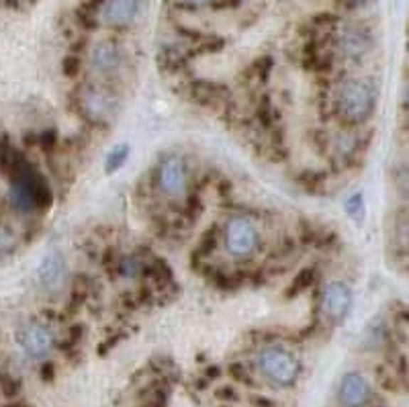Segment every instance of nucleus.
Segmentation results:
<instances>
[{
    "mask_svg": "<svg viewBox=\"0 0 409 407\" xmlns=\"http://www.w3.org/2000/svg\"><path fill=\"white\" fill-rule=\"evenodd\" d=\"M376 109V88L366 78L342 82L336 92V111L346 123H364Z\"/></svg>",
    "mask_w": 409,
    "mask_h": 407,
    "instance_id": "1",
    "label": "nucleus"
},
{
    "mask_svg": "<svg viewBox=\"0 0 409 407\" xmlns=\"http://www.w3.org/2000/svg\"><path fill=\"white\" fill-rule=\"evenodd\" d=\"M51 193L46 179L31 166H15V179L11 184V203L16 211L33 213L48 207Z\"/></svg>",
    "mask_w": 409,
    "mask_h": 407,
    "instance_id": "2",
    "label": "nucleus"
},
{
    "mask_svg": "<svg viewBox=\"0 0 409 407\" xmlns=\"http://www.w3.org/2000/svg\"><path fill=\"white\" fill-rule=\"evenodd\" d=\"M256 366H258L260 375L275 387H291L301 373L299 359L285 346L262 348L256 356Z\"/></svg>",
    "mask_w": 409,
    "mask_h": 407,
    "instance_id": "3",
    "label": "nucleus"
},
{
    "mask_svg": "<svg viewBox=\"0 0 409 407\" xmlns=\"http://www.w3.org/2000/svg\"><path fill=\"white\" fill-rule=\"evenodd\" d=\"M223 244L231 258H235V260L252 258L260 245V229L250 217L235 215L225 223Z\"/></svg>",
    "mask_w": 409,
    "mask_h": 407,
    "instance_id": "4",
    "label": "nucleus"
},
{
    "mask_svg": "<svg viewBox=\"0 0 409 407\" xmlns=\"http://www.w3.org/2000/svg\"><path fill=\"white\" fill-rule=\"evenodd\" d=\"M156 184H158V191L168 199H180L186 193V186H188V168L186 162L172 154L168 158H164L160 166H158V172H156Z\"/></svg>",
    "mask_w": 409,
    "mask_h": 407,
    "instance_id": "5",
    "label": "nucleus"
},
{
    "mask_svg": "<svg viewBox=\"0 0 409 407\" xmlns=\"http://www.w3.org/2000/svg\"><path fill=\"white\" fill-rule=\"evenodd\" d=\"M352 303H354V293H352L350 285H346L342 280L327 282L319 295V311L331 324L342 322L352 310Z\"/></svg>",
    "mask_w": 409,
    "mask_h": 407,
    "instance_id": "6",
    "label": "nucleus"
},
{
    "mask_svg": "<svg viewBox=\"0 0 409 407\" xmlns=\"http://www.w3.org/2000/svg\"><path fill=\"white\" fill-rule=\"evenodd\" d=\"M117 102L119 98L111 88L107 86H88L86 90H82L80 109L86 119L95 121V123H105L109 119H113L117 111Z\"/></svg>",
    "mask_w": 409,
    "mask_h": 407,
    "instance_id": "7",
    "label": "nucleus"
},
{
    "mask_svg": "<svg viewBox=\"0 0 409 407\" xmlns=\"http://www.w3.org/2000/svg\"><path fill=\"white\" fill-rule=\"evenodd\" d=\"M16 342L29 359H46L53 348V334L41 322H29L16 332Z\"/></svg>",
    "mask_w": 409,
    "mask_h": 407,
    "instance_id": "8",
    "label": "nucleus"
},
{
    "mask_svg": "<svg viewBox=\"0 0 409 407\" xmlns=\"http://www.w3.org/2000/svg\"><path fill=\"white\" fill-rule=\"evenodd\" d=\"M336 46L344 58L360 60L373 49V35L362 25H344L336 33Z\"/></svg>",
    "mask_w": 409,
    "mask_h": 407,
    "instance_id": "9",
    "label": "nucleus"
},
{
    "mask_svg": "<svg viewBox=\"0 0 409 407\" xmlns=\"http://www.w3.org/2000/svg\"><path fill=\"white\" fill-rule=\"evenodd\" d=\"M125 62L123 48L115 41H100L90 51V65L100 76H113Z\"/></svg>",
    "mask_w": 409,
    "mask_h": 407,
    "instance_id": "10",
    "label": "nucleus"
},
{
    "mask_svg": "<svg viewBox=\"0 0 409 407\" xmlns=\"http://www.w3.org/2000/svg\"><path fill=\"white\" fill-rule=\"evenodd\" d=\"M338 397H340L342 407H366V403L373 397V389H371L368 379L364 375H360V373L344 375Z\"/></svg>",
    "mask_w": 409,
    "mask_h": 407,
    "instance_id": "11",
    "label": "nucleus"
},
{
    "mask_svg": "<svg viewBox=\"0 0 409 407\" xmlns=\"http://www.w3.org/2000/svg\"><path fill=\"white\" fill-rule=\"evenodd\" d=\"M139 13V0H105L100 9V18L107 27L121 29L135 21Z\"/></svg>",
    "mask_w": 409,
    "mask_h": 407,
    "instance_id": "12",
    "label": "nucleus"
},
{
    "mask_svg": "<svg viewBox=\"0 0 409 407\" xmlns=\"http://www.w3.org/2000/svg\"><path fill=\"white\" fill-rule=\"evenodd\" d=\"M37 278L48 291L62 289L65 280V260L58 250L49 252L48 256L41 260L39 268H37Z\"/></svg>",
    "mask_w": 409,
    "mask_h": 407,
    "instance_id": "13",
    "label": "nucleus"
},
{
    "mask_svg": "<svg viewBox=\"0 0 409 407\" xmlns=\"http://www.w3.org/2000/svg\"><path fill=\"white\" fill-rule=\"evenodd\" d=\"M18 245V238H16L15 229L6 223H0V256L13 254Z\"/></svg>",
    "mask_w": 409,
    "mask_h": 407,
    "instance_id": "14",
    "label": "nucleus"
},
{
    "mask_svg": "<svg viewBox=\"0 0 409 407\" xmlns=\"http://www.w3.org/2000/svg\"><path fill=\"white\" fill-rule=\"evenodd\" d=\"M127 158H129V146L113 147V152H111V154H109V158H107V172H115V170H119L123 164L127 162Z\"/></svg>",
    "mask_w": 409,
    "mask_h": 407,
    "instance_id": "15",
    "label": "nucleus"
},
{
    "mask_svg": "<svg viewBox=\"0 0 409 407\" xmlns=\"http://www.w3.org/2000/svg\"><path fill=\"white\" fill-rule=\"evenodd\" d=\"M119 275L123 278H137L142 275V262L135 256H125L119 264Z\"/></svg>",
    "mask_w": 409,
    "mask_h": 407,
    "instance_id": "16",
    "label": "nucleus"
},
{
    "mask_svg": "<svg viewBox=\"0 0 409 407\" xmlns=\"http://www.w3.org/2000/svg\"><path fill=\"white\" fill-rule=\"evenodd\" d=\"M362 207H364V196H362V193H354L352 196H348L346 203H344V209H346L348 215H352V217H356V215L362 211Z\"/></svg>",
    "mask_w": 409,
    "mask_h": 407,
    "instance_id": "17",
    "label": "nucleus"
},
{
    "mask_svg": "<svg viewBox=\"0 0 409 407\" xmlns=\"http://www.w3.org/2000/svg\"><path fill=\"white\" fill-rule=\"evenodd\" d=\"M334 147H336V152H338V154H346V156H350V154L356 149V142H354L350 135H344L342 133V135L336 139V146Z\"/></svg>",
    "mask_w": 409,
    "mask_h": 407,
    "instance_id": "18",
    "label": "nucleus"
},
{
    "mask_svg": "<svg viewBox=\"0 0 409 407\" xmlns=\"http://www.w3.org/2000/svg\"><path fill=\"white\" fill-rule=\"evenodd\" d=\"M184 2L191 6H205V4H211L213 0H184Z\"/></svg>",
    "mask_w": 409,
    "mask_h": 407,
    "instance_id": "19",
    "label": "nucleus"
},
{
    "mask_svg": "<svg viewBox=\"0 0 409 407\" xmlns=\"http://www.w3.org/2000/svg\"><path fill=\"white\" fill-rule=\"evenodd\" d=\"M352 6H366V4H371L373 0H348Z\"/></svg>",
    "mask_w": 409,
    "mask_h": 407,
    "instance_id": "20",
    "label": "nucleus"
}]
</instances>
